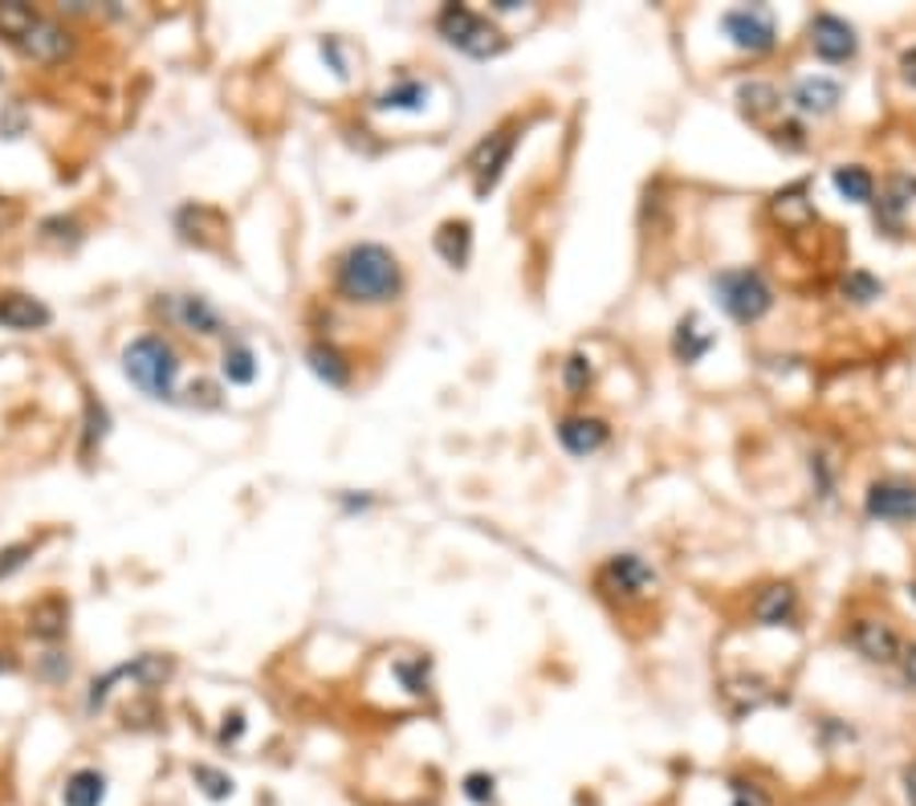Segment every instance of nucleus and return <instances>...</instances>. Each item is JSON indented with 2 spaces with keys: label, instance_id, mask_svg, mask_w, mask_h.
Returning a JSON list of instances; mask_svg holds the SVG:
<instances>
[{
  "label": "nucleus",
  "instance_id": "f257e3e1",
  "mask_svg": "<svg viewBox=\"0 0 916 806\" xmlns=\"http://www.w3.org/2000/svg\"><path fill=\"white\" fill-rule=\"evenodd\" d=\"M334 289L351 306H387L403 293L400 257L387 245L358 241L334 261Z\"/></svg>",
  "mask_w": 916,
  "mask_h": 806
},
{
  "label": "nucleus",
  "instance_id": "f03ea898",
  "mask_svg": "<svg viewBox=\"0 0 916 806\" xmlns=\"http://www.w3.org/2000/svg\"><path fill=\"white\" fill-rule=\"evenodd\" d=\"M180 371H184V359L163 334H139L135 343L123 346V375L130 379V388H139L147 400H168L172 403L180 391Z\"/></svg>",
  "mask_w": 916,
  "mask_h": 806
},
{
  "label": "nucleus",
  "instance_id": "7ed1b4c3",
  "mask_svg": "<svg viewBox=\"0 0 916 806\" xmlns=\"http://www.w3.org/2000/svg\"><path fill=\"white\" fill-rule=\"evenodd\" d=\"M436 33L453 49H460L465 58H477V61H489L509 49V37L489 16L473 13L469 4H444L440 13H436Z\"/></svg>",
  "mask_w": 916,
  "mask_h": 806
},
{
  "label": "nucleus",
  "instance_id": "20e7f679",
  "mask_svg": "<svg viewBox=\"0 0 916 806\" xmlns=\"http://www.w3.org/2000/svg\"><path fill=\"white\" fill-rule=\"evenodd\" d=\"M713 293L721 310L742 322V326H754L774 310V289L770 281L754 269V265H733V269H721L713 277Z\"/></svg>",
  "mask_w": 916,
  "mask_h": 806
},
{
  "label": "nucleus",
  "instance_id": "39448f33",
  "mask_svg": "<svg viewBox=\"0 0 916 806\" xmlns=\"http://www.w3.org/2000/svg\"><path fill=\"white\" fill-rule=\"evenodd\" d=\"M656 571L640 554H611L599 566V575H595V587L607 599H619V603H640V599H648L656 590Z\"/></svg>",
  "mask_w": 916,
  "mask_h": 806
},
{
  "label": "nucleus",
  "instance_id": "423d86ee",
  "mask_svg": "<svg viewBox=\"0 0 916 806\" xmlns=\"http://www.w3.org/2000/svg\"><path fill=\"white\" fill-rule=\"evenodd\" d=\"M517 151V127H502L493 130V135H485L481 143L473 147V156H469V175H473V196L477 200H485L493 187L502 184L505 168H509V159H514Z\"/></svg>",
  "mask_w": 916,
  "mask_h": 806
},
{
  "label": "nucleus",
  "instance_id": "0eeeda50",
  "mask_svg": "<svg viewBox=\"0 0 916 806\" xmlns=\"http://www.w3.org/2000/svg\"><path fill=\"white\" fill-rule=\"evenodd\" d=\"M721 30L749 58H762V54H770L774 45H778V21H774V13L766 4L730 9V13L721 16Z\"/></svg>",
  "mask_w": 916,
  "mask_h": 806
},
{
  "label": "nucleus",
  "instance_id": "6e6552de",
  "mask_svg": "<svg viewBox=\"0 0 916 806\" xmlns=\"http://www.w3.org/2000/svg\"><path fill=\"white\" fill-rule=\"evenodd\" d=\"M168 677H172V660H163V656H139V660H130V664H118V668H111L102 680H94V689H90V696H87V713H99V709L106 705V696L115 692L118 680H135L139 689H159Z\"/></svg>",
  "mask_w": 916,
  "mask_h": 806
},
{
  "label": "nucleus",
  "instance_id": "1a4fd4ad",
  "mask_svg": "<svg viewBox=\"0 0 916 806\" xmlns=\"http://www.w3.org/2000/svg\"><path fill=\"white\" fill-rule=\"evenodd\" d=\"M811 49L815 58H823L827 66H847L859 54L856 25L835 13H815L811 16Z\"/></svg>",
  "mask_w": 916,
  "mask_h": 806
},
{
  "label": "nucleus",
  "instance_id": "9d476101",
  "mask_svg": "<svg viewBox=\"0 0 916 806\" xmlns=\"http://www.w3.org/2000/svg\"><path fill=\"white\" fill-rule=\"evenodd\" d=\"M863 509L872 521H913L916 518V485L901 476H884L868 485Z\"/></svg>",
  "mask_w": 916,
  "mask_h": 806
},
{
  "label": "nucleus",
  "instance_id": "9b49d317",
  "mask_svg": "<svg viewBox=\"0 0 916 806\" xmlns=\"http://www.w3.org/2000/svg\"><path fill=\"white\" fill-rule=\"evenodd\" d=\"M16 49L30 61H37V66H58V61H66L73 54V37L66 25L49 21V16H37L30 25V33L16 42Z\"/></svg>",
  "mask_w": 916,
  "mask_h": 806
},
{
  "label": "nucleus",
  "instance_id": "f8f14e48",
  "mask_svg": "<svg viewBox=\"0 0 916 806\" xmlns=\"http://www.w3.org/2000/svg\"><path fill=\"white\" fill-rule=\"evenodd\" d=\"M847 644L868 664H896L901 660V635L884 620H856L847 627Z\"/></svg>",
  "mask_w": 916,
  "mask_h": 806
},
{
  "label": "nucleus",
  "instance_id": "ddd939ff",
  "mask_svg": "<svg viewBox=\"0 0 916 806\" xmlns=\"http://www.w3.org/2000/svg\"><path fill=\"white\" fill-rule=\"evenodd\" d=\"M163 306H168V314H172L187 334H201V338L225 334V318H220V310H216L208 298H201V293H175V298H163Z\"/></svg>",
  "mask_w": 916,
  "mask_h": 806
},
{
  "label": "nucleus",
  "instance_id": "4468645a",
  "mask_svg": "<svg viewBox=\"0 0 916 806\" xmlns=\"http://www.w3.org/2000/svg\"><path fill=\"white\" fill-rule=\"evenodd\" d=\"M872 204H875V224L888 232H901L904 212L916 204V175L892 172L884 180V187H880V200H872Z\"/></svg>",
  "mask_w": 916,
  "mask_h": 806
},
{
  "label": "nucleus",
  "instance_id": "2eb2a0df",
  "mask_svg": "<svg viewBox=\"0 0 916 806\" xmlns=\"http://www.w3.org/2000/svg\"><path fill=\"white\" fill-rule=\"evenodd\" d=\"M611 440V424L599 416H562L559 419V445L571 457H595Z\"/></svg>",
  "mask_w": 916,
  "mask_h": 806
},
{
  "label": "nucleus",
  "instance_id": "dca6fc26",
  "mask_svg": "<svg viewBox=\"0 0 916 806\" xmlns=\"http://www.w3.org/2000/svg\"><path fill=\"white\" fill-rule=\"evenodd\" d=\"M54 322V310L30 293H0V331L33 334Z\"/></svg>",
  "mask_w": 916,
  "mask_h": 806
},
{
  "label": "nucleus",
  "instance_id": "f3484780",
  "mask_svg": "<svg viewBox=\"0 0 916 806\" xmlns=\"http://www.w3.org/2000/svg\"><path fill=\"white\" fill-rule=\"evenodd\" d=\"M790 102H794V111H799V115L827 118V115L839 111V102H844V87H839L835 78H823V73H815V78H799L794 90H790Z\"/></svg>",
  "mask_w": 916,
  "mask_h": 806
},
{
  "label": "nucleus",
  "instance_id": "a211bd4d",
  "mask_svg": "<svg viewBox=\"0 0 916 806\" xmlns=\"http://www.w3.org/2000/svg\"><path fill=\"white\" fill-rule=\"evenodd\" d=\"M794 615H799V590L790 587V583H770V587L758 590V599H754V620H758L762 627H790Z\"/></svg>",
  "mask_w": 916,
  "mask_h": 806
},
{
  "label": "nucleus",
  "instance_id": "6ab92c4d",
  "mask_svg": "<svg viewBox=\"0 0 916 806\" xmlns=\"http://www.w3.org/2000/svg\"><path fill=\"white\" fill-rule=\"evenodd\" d=\"M717 346V334L713 331H705V322H701V314L697 310H688L680 322H676V331H673V355H676V362H685V367H692V362H701L709 350Z\"/></svg>",
  "mask_w": 916,
  "mask_h": 806
},
{
  "label": "nucleus",
  "instance_id": "aec40b11",
  "mask_svg": "<svg viewBox=\"0 0 916 806\" xmlns=\"http://www.w3.org/2000/svg\"><path fill=\"white\" fill-rule=\"evenodd\" d=\"M432 245H436L444 265L465 269L469 257H473V224L469 220H444L440 229H436V237H432Z\"/></svg>",
  "mask_w": 916,
  "mask_h": 806
},
{
  "label": "nucleus",
  "instance_id": "412c9836",
  "mask_svg": "<svg viewBox=\"0 0 916 806\" xmlns=\"http://www.w3.org/2000/svg\"><path fill=\"white\" fill-rule=\"evenodd\" d=\"M66 627H70V603H66L61 595H45L42 603H33L30 635H37L45 644H54V640L66 635Z\"/></svg>",
  "mask_w": 916,
  "mask_h": 806
},
{
  "label": "nucleus",
  "instance_id": "4be33fe9",
  "mask_svg": "<svg viewBox=\"0 0 916 806\" xmlns=\"http://www.w3.org/2000/svg\"><path fill=\"white\" fill-rule=\"evenodd\" d=\"M306 362H310V371L327 388H346L351 383V362H346V355L334 343H310L306 346Z\"/></svg>",
  "mask_w": 916,
  "mask_h": 806
},
{
  "label": "nucleus",
  "instance_id": "5701e85b",
  "mask_svg": "<svg viewBox=\"0 0 916 806\" xmlns=\"http://www.w3.org/2000/svg\"><path fill=\"white\" fill-rule=\"evenodd\" d=\"M61 803L66 806H102L106 803V774L102 770H73L61 786Z\"/></svg>",
  "mask_w": 916,
  "mask_h": 806
},
{
  "label": "nucleus",
  "instance_id": "b1692460",
  "mask_svg": "<svg viewBox=\"0 0 916 806\" xmlns=\"http://www.w3.org/2000/svg\"><path fill=\"white\" fill-rule=\"evenodd\" d=\"M725 701H730L733 717H745V713H754V709H762L766 701H770V680L762 677H733L725 680Z\"/></svg>",
  "mask_w": 916,
  "mask_h": 806
},
{
  "label": "nucleus",
  "instance_id": "393cba45",
  "mask_svg": "<svg viewBox=\"0 0 916 806\" xmlns=\"http://www.w3.org/2000/svg\"><path fill=\"white\" fill-rule=\"evenodd\" d=\"M770 212L782 220L787 229H802V224L818 220L815 204L806 200V184H794V187H787V192H778L770 200Z\"/></svg>",
  "mask_w": 916,
  "mask_h": 806
},
{
  "label": "nucleus",
  "instance_id": "a878e982",
  "mask_svg": "<svg viewBox=\"0 0 916 806\" xmlns=\"http://www.w3.org/2000/svg\"><path fill=\"white\" fill-rule=\"evenodd\" d=\"M831 184H835V192L851 204H872L875 200V175L868 172V168H859V163H844V168H835V172H831Z\"/></svg>",
  "mask_w": 916,
  "mask_h": 806
},
{
  "label": "nucleus",
  "instance_id": "bb28decb",
  "mask_svg": "<svg viewBox=\"0 0 916 806\" xmlns=\"http://www.w3.org/2000/svg\"><path fill=\"white\" fill-rule=\"evenodd\" d=\"M737 106H742V115L749 118V123H762V118H770L774 111H782V94H778L770 82H742V87H737Z\"/></svg>",
  "mask_w": 916,
  "mask_h": 806
},
{
  "label": "nucleus",
  "instance_id": "cd10ccee",
  "mask_svg": "<svg viewBox=\"0 0 916 806\" xmlns=\"http://www.w3.org/2000/svg\"><path fill=\"white\" fill-rule=\"evenodd\" d=\"M220 375L229 379L232 388H249V383L257 379V355H253V346L241 343V338H232V343L225 346V355H220Z\"/></svg>",
  "mask_w": 916,
  "mask_h": 806
},
{
  "label": "nucleus",
  "instance_id": "c85d7f7f",
  "mask_svg": "<svg viewBox=\"0 0 916 806\" xmlns=\"http://www.w3.org/2000/svg\"><path fill=\"white\" fill-rule=\"evenodd\" d=\"M428 102V82L420 78H400L396 87H387L379 99H375V111H424Z\"/></svg>",
  "mask_w": 916,
  "mask_h": 806
},
{
  "label": "nucleus",
  "instance_id": "c756f323",
  "mask_svg": "<svg viewBox=\"0 0 916 806\" xmlns=\"http://www.w3.org/2000/svg\"><path fill=\"white\" fill-rule=\"evenodd\" d=\"M37 9L33 4H21V0H0V37L9 45H16L25 33H30V25L37 21Z\"/></svg>",
  "mask_w": 916,
  "mask_h": 806
},
{
  "label": "nucleus",
  "instance_id": "7c9ffc66",
  "mask_svg": "<svg viewBox=\"0 0 916 806\" xmlns=\"http://www.w3.org/2000/svg\"><path fill=\"white\" fill-rule=\"evenodd\" d=\"M839 293H844V302L851 306H872L880 293H884V281L875 274H868V269H847L844 281H839Z\"/></svg>",
  "mask_w": 916,
  "mask_h": 806
},
{
  "label": "nucleus",
  "instance_id": "2f4dec72",
  "mask_svg": "<svg viewBox=\"0 0 916 806\" xmlns=\"http://www.w3.org/2000/svg\"><path fill=\"white\" fill-rule=\"evenodd\" d=\"M192 782H196L204 798H213V803H225V798L237 794V782H232L225 770H216V765H208V762L192 765Z\"/></svg>",
  "mask_w": 916,
  "mask_h": 806
},
{
  "label": "nucleus",
  "instance_id": "473e14b6",
  "mask_svg": "<svg viewBox=\"0 0 916 806\" xmlns=\"http://www.w3.org/2000/svg\"><path fill=\"white\" fill-rule=\"evenodd\" d=\"M42 241L61 249H78L82 245V220L78 217H49L42 220Z\"/></svg>",
  "mask_w": 916,
  "mask_h": 806
},
{
  "label": "nucleus",
  "instance_id": "72a5a7b5",
  "mask_svg": "<svg viewBox=\"0 0 916 806\" xmlns=\"http://www.w3.org/2000/svg\"><path fill=\"white\" fill-rule=\"evenodd\" d=\"M562 383H566V391H571L574 400H583V395H587L591 383H595V367H591L587 355H579V350H574L571 359L562 362Z\"/></svg>",
  "mask_w": 916,
  "mask_h": 806
},
{
  "label": "nucleus",
  "instance_id": "f704fd0d",
  "mask_svg": "<svg viewBox=\"0 0 916 806\" xmlns=\"http://www.w3.org/2000/svg\"><path fill=\"white\" fill-rule=\"evenodd\" d=\"M106 433H111V412H106V403L87 400V433H82L87 440H82V452H94V445H102Z\"/></svg>",
  "mask_w": 916,
  "mask_h": 806
},
{
  "label": "nucleus",
  "instance_id": "c9c22d12",
  "mask_svg": "<svg viewBox=\"0 0 916 806\" xmlns=\"http://www.w3.org/2000/svg\"><path fill=\"white\" fill-rule=\"evenodd\" d=\"M465 798H469V803H477V806H493V803H497V778L473 770V774L465 778Z\"/></svg>",
  "mask_w": 916,
  "mask_h": 806
},
{
  "label": "nucleus",
  "instance_id": "e433bc0d",
  "mask_svg": "<svg viewBox=\"0 0 916 806\" xmlns=\"http://www.w3.org/2000/svg\"><path fill=\"white\" fill-rule=\"evenodd\" d=\"M30 559H33V542H13V546H4L0 550V578H13Z\"/></svg>",
  "mask_w": 916,
  "mask_h": 806
},
{
  "label": "nucleus",
  "instance_id": "4c0bfd02",
  "mask_svg": "<svg viewBox=\"0 0 916 806\" xmlns=\"http://www.w3.org/2000/svg\"><path fill=\"white\" fill-rule=\"evenodd\" d=\"M241 734H244V713L241 709H232V713H225L220 729H216V746H237Z\"/></svg>",
  "mask_w": 916,
  "mask_h": 806
},
{
  "label": "nucleus",
  "instance_id": "58836bf2",
  "mask_svg": "<svg viewBox=\"0 0 916 806\" xmlns=\"http://www.w3.org/2000/svg\"><path fill=\"white\" fill-rule=\"evenodd\" d=\"M774 143L787 147V151H802V147H806L802 123H782V127H774Z\"/></svg>",
  "mask_w": 916,
  "mask_h": 806
},
{
  "label": "nucleus",
  "instance_id": "ea45409f",
  "mask_svg": "<svg viewBox=\"0 0 916 806\" xmlns=\"http://www.w3.org/2000/svg\"><path fill=\"white\" fill-rule=\"evenodd\" d=\"M733 806H770V798L754 782H733Z\"/></svg>",
  "mask_w": 916,
  "mask_h": 806
},
{
  "label": "nucleus",
  "instance_id": "a19ab883",
  "mask_svg": "<svg viewBox=\"0 0 916 806\" xmlns=\"http://www.w3.org/2000/svg\"><path fill=\"white\" fill-rule=\"evenodd\" d=\"M420 672H428V664L424 660H412V664H400V677L408 680V692H428V680H420Z\"/></svg>",
  "mask_w": 916,
  "mask_h": 806
},
{
  "label": "nucleus",
  "instance_id": "79ce46f5",
  "mask_svg": "<svg viewBox=\"0 0 916 806\" xmlns=\"http://www.w3.org/2000/svg\"><path fill=\"white\" fill-rule=\"evenodd\" d=\"M901 677H904V684H908V689H916V644L913 648H901Z\"/></svg>",
  "mask_w": 916,
  "mask_h": 806
},
{
  "label": "nucleus",
  "instance_id": "37998d69",
  "mask_svg": "<svg viewBox=\"0 0 916 806\" xmlns=\"http://www.w3.org/2000/svg\"><path fill=\"white\" fill-rule=\"evenodd\" d=\"M322 58H330V66H334V73H339V78H346L343 49H339V42H334V37H327V42H322Z\"/></svg>",
  "mask_w": 916,
  "mask_h": 806
},
{
  "label": "nucleus",
  "instance_id": "c03bdc74",
  "mask_svg": "<svg viewBox=\"0 0 916 806\" xmlns=\"http://www.w3.org/2000/svg\"><path fill=\"white\" fill-rule=\"evenodd\" d=\"M901 78L916 90V45H908V49L901 54Z\"/></svg>",
  "mask_w": 916,
  "mask_h": 806
},
{
  "label": "nucleus",
  "instance_id": "a18cd8bd",
  "mask_svg": "<svg viewBox=\"0 0 916 806\" xmlns=\"http://www.w3.org/2000/svg\"><path fill=\"white\" fill-rule=\"evenodd\" d=\"M901 782H904V798H908V803L916 806V762H913V765H904Z\"/></svg>",
  "mask_w": 916,
  "mask_h": 806
},
{
  "label": "nucleus",
  "instance_id": "49530a36",
  "mask_svg": "<svg viewBox=\"0 0 916 806\" xmlns=\"http://www.w3.org/2000/svg\"><path fill=\"white\" fill-rule=\"evenodd\" d=\"M493 9H497V13H517V9H522V4H517V0H497V4H493Z\"/></svg>",
  "mask_w": 916,
  "mask_h": 806
},
{
  "label": "nucleus",
  "instance_id": "de8ad7c7",
  "mask_svg": "<svg viewBox=\"0 0 916 806\" xmlns=\"http://www.w3.org/2000/svg\"><path fill=\"white\" fill-rule=\"evenodd\" d=\"M908 590H913V599H916V583H913V587H908Z\"/></svg>",
  "mask_w": 916,
  "mask_h": 806
},
{
  "label": "nucleus",
  "instance_id": "09e8293b",
  "mask_svg": "<svg viewBox=\"0 0 916 806\" xmlns=\"http://www.w3.org/2000/svg\"><path fill=\"white\" fill-rule=\"evenodd\" d=\"M0 672H4V660H0Z\"/></svg>",
  "mask_w": 916,
  "mask_h": 806
}]
</instances>
